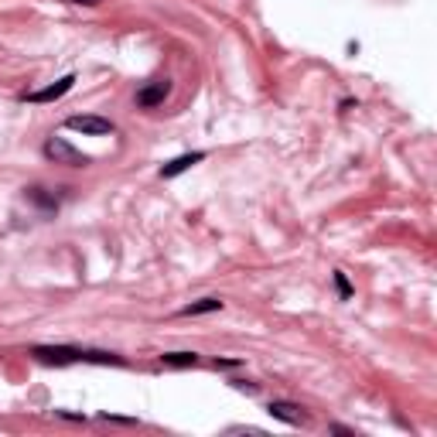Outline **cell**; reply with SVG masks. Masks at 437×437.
<instances>
[{"label":"cell","instance_id":"obj_15","mask_svg":"<svg viewBox=\"0 0 437 437\" xmlns=\"http://www.w3.org/2000/svg\"><path fill=\"white\" fill-rule=\"evenodd\" d=\"M72 3H82V7H96L99 0H72Z\"/></svg>","mask_w":437,"mask_h":437},{"label":"cell","instance_id":"obj_11","mask_svg":"<svg viewBox=\"0 0 437 437\" xmlns=\"http://www.w3.org/2000/svg\"><path fill=\"white\" fill-rule=\"evenodd\" d=\"M335 287H338V297H342V301L352 297V283H349V277H345L342 270H335Z\"/></svg>","mask_w":437,"mask_h":437},{"label":"cell","instance_id":"obj_14","mask_svg":"<svg viewBox=\"0 0 437 437\" xmlns=\"http://www.w3.org/2000/svg\"><path fill=\"white\" fill-rule=\"evenodd\" d=\"M328 431H331V434H356V431H349V427H342V424H331Z\"/></svg>","mask_w":437,"mask_h":437},{"label":"cell","instance_id":"obj_5","mask_svg":"<svg viewBox=\"0 0 437 437\" xmlns=\"http://www.w3.org/2000/svg\"><path fill=\"white\" fill-rule=\"evenodd\" d=\"M72 85H76V76H62L58 82H51V85H44V89L28 92L24 99H28V103H58L65 92H72Z\"/></svg>","mask_w":437,"mask_h":437},{"label":"cell","instance_id":"obj_12","mask_svg":"<svg viewBox=\"0 0 437 437\" xmlns=\"http://www.w3.org/2000/svg\"><path fill=\"white\" fill-rule=\"evenodd\" d=\"M236 390H246V393H256V383H246V379H233Z\"/></svg>","mask_w":437,"mask_h":437},{"label":"cell","instance_id":"obj_13","mask_svg":"<svg viewBox=\"0 0 437 437\" xmlns=\"http://www.w3.org/2000/svg\"><path fill=\"white\" fill-rule=\"evenodd\" d=\"M233 365H239L236 358H215V369H233Z\"/></svg>","mask_w":437,"mask_h":437},{"label":"cell","instance_id":"obj_4","mask_svg":"<svg viewBox=\"0 0 437 437\" xmlns=\"http://www.w3.org/2000/svg\"><path fill=\"white\" fill-rule=\"evenodd\" d=\"M167 96H171V79H154V82H147L144 89H137V106L140 110H154Z\"/></svg>","mask_w":437,"mask_h":437},{"label":"cell","instance_id":"obj_1","mask_svg":"<svg viewBox=\"0 0 437 437\" xmlns=\"http://www.w3.org/2000/svg\"><path fill=\"white\" fill-rule=\"evenodd\" d=\"M31 356L44 365H76V362H92V365H126V358L117 352H96V349H76V345H35Z\"/></svg>","mask_w":437,"mask_h":437},{"label":"cell","instance_id":"obj_10","mask_svg":"<svg viewBox=\"0 0 437 437\" xmlns=\"http://www.w3.org/2000/svg\"><path fill=\"white\" fill-rule=\"evenodd\" d=\"M28 199L38 201L41 208H48V212H55V208H58V201L51 199V195H44V188H28Z\"/></svg>","mask_w":437,"mask_h":437},{"label":"cell","instance_id":"obj_2","mask_svg":"<svg viewBox=\"0 0 437 437\" xmlns=\"http://www.w3.org/2000/svg\"><path fill=\"white\" fill-rule=\"evenodd\" d=\"M44 158L55 160V164H69V167H85L89 158L76 151L69 140H62V137H51V140H44Z\"/></svg>","mask_w":437,"mask_h":437},{"label":"cell","instance_id":"obj_9","mask_svg":"<svg viewBox=\"0 0 437 437\" xmlns=\"http://www.w3.org/2000/svg\"><path fill=\"white\" fill-rule=\"evenodd\" d=\"M160 365L164 369H192V365H199V352H164Z\"/></svg>","mask_w":437,"mask_h":437},{"label":"cell","instance_id":"obj_6","mask_svg":"<svg viewBox=\"0 0 437 437\" xmlns=\"http://www.w3.org/2000/svg\"><path fill=\"white\" fill-rule=\"evenodd\" d=\"M267 413H270L274 420L290 424V427H304V424H308V413H304L297 403H287V399H274V403L267 406Z\"/></svg>","mask_w":437,"mask_h":437},{"label":"cell","instance_id":"obj_7","mask_svg":"<svg viewBox=\"0 0 437 437\" xmlns=\"http://www.w3.org/2000/svg\"><path fill=\"white\" fill-rule=\"evenodd\" d=\"M199 160H205V151H192V154H181V158L167 160V164L160 167V178H178V174H185L188 167H195Z\"/></svg>","mask_w":437,"mask_h":437},{"label":"cell","instance_id":"obj_8","mask_svg":"<svg viewBox=\"0 0 437 437\" xmlns=\"http://www.w3.org/2000/svg\"><path fill=\"white\" fill-rule=\"evenodd\" d=\"M222 304L226 301H219V297H201V301H192V304H185L178 315L181 318H195V315H212V311H222Z\"/></svg>","mask_w":437,"mask_h":437},{"label":"cell","instance_id":"obj_3","mask_svg":"<svg viewBox=\"0 0 437 437\" xmlns=\"http://www.w3.org/2000/svg\"><path fill=\"white\" fill-rule=\"evenodd\" d=\"M65 126L69 130H79L85 137H110V133H117V123L106 117H92V113H79V117H69L65 119Z\"/></svg>","mask_w":437,"mask_h":437}]
</instances>
